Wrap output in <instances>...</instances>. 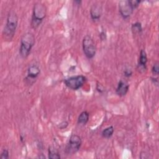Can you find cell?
Instances as JSON below:
<instances>
[{
  "mask_svg": "<svg viewBox=\"0 0 159 159\" xmlns=\"http://www.w3.org/2000/svg\"><path fill=\"white\" fill-rule=\"evenodd\" d=\"M18 23V18L16 13L11 11L8 14L6 24L4 27L2 35L5 40L11 41L13 38Z\"/></svg>",
  "mask_w": 159,
  "mask_h": 159,
  "instance_id": "6da1fadb",
  "label": "cell"
},
{
  "mask_svg": "<svg viewBox=\"0 0 159 159\" xmlns=\"http://www.w3.org/2000/svg\"><path fill=\"white\" fill-rule=\"evenodd\" d=\"M46 12V7L43 4L37 2L34 4L31 20V27L33 29H36L39 26L45 17Z\"/></svg>",
  "mask_w": 159,
  "mask_h": 159,
  "instance_id": "7a4b0ae2",
  "label": "cell"
},
{
  "mask_svg": "<svg viewBox=\"0 0 159 159\" xmlns=\"http://www.w3.org/2000/svg\"><path fill=\"white\" fill-rule=\"evenodd\" d=\"M35 43V37L32 33L27 32L24 34L20 40L19 53L22 57L26 58Z\"/></svg>",
  "mask_w": 159,
  "mask_h": 159,
  "instance_id": "3957f363",
  "label": "cell"
},
{
  "mask_svg": "<svg viewBox=\"0 0 159 159\" xmlns=\"http://www.w3.org/2000/svg\"><path fill=\"white\" fill-rule=\"evenodd\" d=\"M83 50L85 56L88 58H92L96 54V46L93 39L89 36L86 35L83 40Z\"/></svg>",
  "mask_w": 159,
  "mask_h": 159,
  "instance_id": "277c9868",
  "label": "cell"
},
{
  "mask_svg": "<svg viewBox=\"0 0 159 159\" xmlns=\"http://www.w3.org/2000/svg\"><path fill=\"white\" fill-rule=\"evenodd\" d=\"M86 77L83 75H78L70 77L64 80L65 85L73 90H77L80 89L85 83Z\"/></svg>",
  "mask_w": 159,
  "mask_h": 159,
  "instance_id": "5b68a950",
  "label": "cell"
},
{
  "mask_svg": "<svg viewBox=\"0 0 159 159\" xmlns=\"http://www.w3.org/2000/svg\"><path fill=\"white\" fill-rule=\"evenodd\" d=\"M81 145V139L80 136L77 135H72L68 141L66 147L65 152L68 155H72L77 152Z\"/></svg>",
  "mask_w": 159,
  "mask_h": 159,
  "instance_id": "8992f818",
  "label": "cell"
},
{
  "mask_svg": "<svg viewBox=\"0 0 159 159\" xmlns=\"http://www.w3.org/2000/svg\"><path fill=\"white\" fill-rule=\"evenodd\" d=\"M119 11L124 18H127L132 14L134 9L130 5L129 0L120 1L119 2Z\"/></svg>",
  "mask_w": 159,
  "mask_h": 159,
  "instance_id": "52a82bcc",
  "label": "cell"
},
{
  "mask_svg": "<svg viewBox=\"0 0 159 159\" xmlns=\"http://www.w3.org/2000/svg\"><path fill=\"white\" fill-rule=\"evenodd\" d=\"M40 73V70L39 67L36 65H32L29 68H28L27 70V77L25 78L26 81L28 82L29 84L33 83L39 75Z\"/></svg>",
  "mask_w": 159,
  "mask_h": 159,
  "instance_id": "ba28073f",
  "label": "cell"
},
{
  "mask_svg": "<svg viewBox=\"0 0 159 159\" xmlns=\"http://www.w3.org/2000/svg\"><path fill=\"white\" fill-rule=\"evenodd\" d=\"M147 62V53L144 50H142L140 53L139 60V63H138V65H137L138 70L140 73L143 72L146 70Z\"/></svg>",
  "mask_w": 159,
  "mask_h": 159,
  "instance_id": "9c48e42d",
  "label": "cell"
},
{
  "mask_svg": "<svg viewBox=\"0 0 159 159\" xmlns=\"http://www.w3.org/2000/svg\"><path fill=\"white\" fill-rule=\"evenodd\" d=\"M102 14L101 6L99 4H93L90 10L91 19L93 20H98L100 19Z\"/></svg>",
  "mask_w": 159,
  "mask_h": 159,
  "instance_id": "30bf717a",
  "label": "cell"
},
{
  "mask_svg": "<svg viewBox=\"0 0 159 159\" xmlns=\"http://www.w3.org/2000/svg\"><path fill=\"white\" fill-rule=\"evenodd\" d=\"M129 86L127 83L120 80L118 83L117 87L116 89V93L119 96H124L127 94L129 90Z\"/></svg>",
  "mask_w": 159,
  "mask_h": 159,
  "instance_id": "8fae6325",
  "label": "cell"
},
{
  "mask_svg": "<svg viewBox=\"0 0 159 159\" xmlns=\"http://www.w3.org/2000/svg\"><path fill=\"white\" fill-rule=\"evenodd\" d=\"M89 115L88 112L86 111L82 112L80 114L78 118V123L81 125H85L89 120Z\"/></svg>",
  "mask_w": 159,
  "mask_h": 159,
  "instance_id": "7c38bea8",
  "label": "cell"
},
{
  "mask_svg": "<svg viewBox=\"0 0 159 159\" xmlns=\"http://www.w3.org/2000/svg\"><path fill=\"white\" fill-rule=\"evenodd\" d=\"M48 158L50 159H58L60 158V155L57 149L50 147L48 148Z\"/></svg>",
  "mask_w": 159,
  "mask_h": 159,
  "instance_id": "4fadbf2b",
  "label": "cell"
},
{
  "mask_svg": "<svg viewBox=\"0 0 159 159\" xmlns=\"http://www.w3.org/2000/svg\"><path fill=\"white\" fill-rule=\"evenodd\" d=\"M114 132V127L112 126H109L102 130V135L103 137L106 139H108L112 135Z\"/></svg>",
  "mask_w": 159,
  "mask_h": 159,
  "instance_id": "5bb4252c",
  "label": "cell"
},
{
  "mask_svg": "<svg viewBox=\"0 0 159 159\" xmlns=\"http://www.w3.org/2000/svg\"><path fill=\"white\" fill-rule=\"evenodd\" d=\"M131 29H132V31L134 34H140L142 30V25L140 22H135V23L132 24Z\"/></svg>",
  "mask_w": 159,
  "mask_h": 159,
  "instance_id": "9a60e30c",
  "label": "cell"
},
{
  "mask_svg": "<svg viewBox=\"0 0 159 159\" xmlns=\"http://www.w3.org/2000/svg\"><path fill=\"white\" fill-rule=\"evenodd\" d=\"M152 73L153 74V75H156L157 76L158 75L159 73V66H158V63H155L154 64V65L153 66L152 70Z\"/></svg>",
  "mask_w": 159,
  "mask_h": 159,
  "instance_id": "2e32d148",
  "label": "cell"
},
{
  "mask_svg": "<svg viewBox=\"0 0 159 159\" xmlns=\"http://www.w3.org/2000/svg\"><path fill=\"white\" fill-rule=\"evenodd\" d=\"M0 158L1 159H7V158H9V152L7 149H4L2 151Z\"/></svg>",
  "mask_w": 159,
  "mask_h": 159,
  "instance_id": "e0dca14e",
  "label": "cell"
},
{
  "mask_svg": "<svg viewBox=\"0 0 159 159\" xmlns=\"http://www.w3.org/2000/svg\"><path fill=\"white\" fill-rule=\"evenodd\" d=\"M129 2L130 4V5L132 6V7H133V9H135L136 7H137L140 2V1H138V0H133V1H129Z\"/></svg>",
  "mask_w": 159,
  "mask_h": 159,
  "instance_id": "ac0fdd59",
  "label": "cell"
},
{
  "mask_svg": "<svg viewBox=\"0 0 159 159\" xmlns=\"http://www.w3.org/2000/svg\"><path fill=\"white\" fill-rule=\"evenodd\" d=\"M124 75L126 76V77H129L132 75V71L130 69H125L124 71Z\"/></svg>",
  "mask_w": 159,
  "mask_h": 159,
  "instance_id": "d6986e66",
  "label": "cell"
},
{
  "mask_svg": "<svg viewBox=\"0 0 159 159\" xmlns=\"http://www.w3.org/2000/svg\"><path fill=\"white\" fill-rule=\"evenodd\" d=\"M67 125H68V122L66 121H63L60 124V125H58V127H60L61 129H63L66 128L67 127Z\"/></svg>",
  "mask_w": 159,
  "mask_h": 159,
  "instance_id": "ffe728a7",
  "label": "cell"
},
{
  "mask_svg": "<svg viewBox=\"0 0 159 159\" xmlns=\"http://www.w3.org/2000/svg\"><path fill=\"white\" fill-rule=\"evenodd\" d=\"M106 34L104 33V31H102L101 33V34H100V37H101V39L102 38V37H102V40H104V39H106Z\"/></svg>",
  "mask_w": 159,
  "mask_h": 159,
  "instance_id": "44dd1931",
  "label": "cell"
}]
</instances>
